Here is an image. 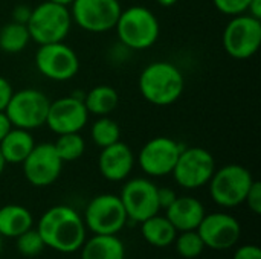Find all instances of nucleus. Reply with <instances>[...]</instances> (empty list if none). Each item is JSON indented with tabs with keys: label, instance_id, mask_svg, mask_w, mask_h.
I'll return each instance as SVG.
<instances>
[{
	"label": "nucleus",
	"instance_id": "nucleus-17",
	"mask_svg": "<svg viewBox=\"0 0 261 259\" xmlns=\"http://www.w3.org/2000/svg\"><path fill=\"white\" fill-rule=\"evenodd\" d=\"M135 166V156L132 148L118 140L106 148H101L98 168L101 176L109 182L125 180Z\"/></svg>",
	"mask_w": 261,
	"mask_h": 259
},
{
	"label": "nucleus",
	"instance_id": "nucleus-40",
	"mask_svg": "<svg viewBox=\"0 0 261 259\" xmlns=\"http://www.w3.org/2000/svg\"><path fill=\"white\" fill-rule=\"evenodd\" d=\"M2 238H3V237L0 235V252H2Z\"/></svg>",
	"mask_w": 261,
	"mask_h": 259
},
{
	"label": "nucleus",
	"instance_id": "nucleus-35",
	"mask_svg": "<svg viewBox=\"0 0 261 259\" xmlns=\"http://www.w3.org/2000/svg\"><path fill=\"white\" fill-rule=\"evenodd\" d=\"M11 128H12V124H11L9 118L6 116L5 111H0V140L9 133Z\"/></svg>",
	"mask_w": 261,
	"mask_h": 259
},
{
	"label": "nucleus",
	"instance_id": "nucleus-31",
	"mask_svg": "<svg viewBox=\"0 0 261 259\" xmlns=\"http://www.w3.org/2000/svg\"><path fill=\"white\" fill-rule=\"evenodd\" d=\"M232 259H261V250L258 246L246 244L236 250Z\"/></svg>",
	"mask_w": 261,
	"mask_h": 259
},
{
	"label": "nucleus",
	"instance_id": "nucleus-5",
	"mask_svg": "<svg viewBox=\"0 0 261 259\" xmlns=\"http://www.w3.org/2000/svg\"><path fill=\"white\" fill-rule=\"evenodd\" d=\"M252 183L254 177L251 171L237 163L216 169L208 182L211 198L222 208H237L245 203Z\"/></svg>",
	"mask_w": 261,
	"mask_h": 259
},
{
	"label": "nucleus",
	"instance_id": "nucleus-18",
	"mask_svg": "<svg viewBox=\"0 0 261 259\" xmlns=\"http://www.w3.org/2000/svg\"><path fill=\"white\" fill-rule=\"evenodd\" d=\"M165 217L177 232L196 231L205 217L203 205L194 197H176V200L165 209Z\"/></svg>",
	"mask_w": 261,
	"mask_h": 259
},
{
	"label": "nucleus",
	"instance_id": "nucleus-26",
	"mask_svg": "<svg viewBox=\"0 0 261 259\" xmlns=\"http://www.w3.org/2000/svg\"><path fill=\"white\" fill-rule=\"evenodd\" d=\"M57 154L60 156V159L64 162H73L78 160L86 150V142L83 139V136H80V133H66V134H60L57 142L54 143Z\"/></svg>",
	"mask_w": 261,
	"mask_h": 259
},
{
	"label": "nucleus",
	"instance_id": "nucleus-27",
	"mask_svg": "<svg viewBox=\"0 0 261 259\" xmlns=\"http://www.w3.org/2000/svg\"><path fill=\"white\" fill-rule=\"evenodd\" d=\"M174 243H176V250L182 258H197L205 250V244H203L200 235L197 234V231L182 232L179 237H176Z\"/></svg>",
	"mask_w": 261,
	"mask_h": 259
},
{
	"label": "nucleus",
	"instance_id": "nucleus-3",
	"mask_svg": "<svg viewBox=\"0 0 261 259\" xmlns=\"http://www.w3.org/2000/svg\"><path fill=\"white\" fill-rule=\"evenodd\" d=\"M115 29L119 41L132 50L151 47L158 41L161 32L156 15L145 6H130L122 9Z\"/></svg>",
	"mask_w": 261,
	"mask_h": 259
},
{
	"label": "nucleus",
	"instance_id": "nucleus-16",
	"mask_svg": "<svg viewBox=\"0 0 261 259\" xmlns=\"http://www.w3.org/2000/svg\"><path fill=\"white\" fill-rule=\"evenodd\" d=\"M205 247L213 250H228L237 244L242 235V226L232 215L216 212L203 217L196 229Z\"/></svg>",
	"mask_w": 261,
	"mask_h": 259
},
{
	"label": "nucleus",
	"instance_id": "nucleus-1",
	"mask_svg": "<svg viewBox=\"0 0 261 259\" xmlns=\"http://www.w3.org/2000/svg\"><path fill=\"white\" fill-rule=\"evenodd\" d=\"M46 247L60 253L78 252L86 241V224L75 209L58 205L47 209L37 227Z\"/></svg>",
	"mask_w": 261,
	"mask_h": 259
},
{
	"label": "nucleus",
	"instance_id": "nucleus-39",
	"mask_svg": "<svg viewBox=\"0 0 261 259\" xmlns=\"http://www.w3.org/2000/svg\"><path fill=\"white\" fill-rule=\"evenodd\" d=\"M6 162H5V159H3V156H2V153H0V176H2V172L5 171V168H6Z\"/></svg>",
	"mask_w": 261,
	"mask_h": 259
},
{
	"label": "nucleus",
	"instance_id": "nucleus-29",
	"mask_svg": "<svg viewBox=\"0 0 261 259\" xmlns=\"http://www.w3.org/2000/svg\"><path fill=\"white\" fill-rule=\"evenodd\" d=\"M214 6L217 8V11H220L225 15L234 17V15H240V14H246L248 6L251 3V0H213Z\"/></svg>",
	"mask_w": 261,
	"mask_h": 259
},
{
	"label": "nucleus",
	"instance_id": "nucleus-7",
	"mask_svg": "<svg viewBox=\"0 0 261 259\" xmlns=\"http://www.w3.org/2000/svg\"><path fill=\"white\" fill-rule=\"evenodd\" d=\"M86 229L93 235H116L127 224V214L118 195L101 194L90 200L84 211Z\"/></svg>",
	"mask_w": 261,
	"mask_h": 259
},
{
	"label": "nucleus",
	"instance_id": "nucleus-32",
	"mask_svg": "<svg viewBox=\"0 0 261 259\" xmlns=\"http://www.w3.org/2000/svg\"><path fill=\"white\" fill-rule=\"evenodd\" d=\"M12 93H14V90H12V85L9 84V81L5 79L3 76H0V111H5Z\"/></svg>",
	"mask_w": 261,
	"mask_h": 259
},
{
	"label": "nucleus",
	"instance_id": "nucleus-37",
	"mask_svg": "<svg viewBox=\"0 0 261 259\" xmlns=\"http://www.w3.org/2000/svg\"><path fill=\"white\" fill-rule=\"evenodd\" d=\"M161 6H164V8H170V6H173V5H176L179 0H156Z\"/></svg>",
	"mask_w": 261,
	"mask_h": 259
},
{
	"label": "nucleus",
	"instance_id": "nucleus-20",
	"mask_svg": "<svg viewBox=\"0 0 261 259\" xmlns=\"http://www.w3.org/2000/svg\"><path fill=\"white\" fill-rule=\"evenodd\" d=\"M35 147L34 137L28 130L12 127L9 133L0 140V153L6 163H23Z\"/></svg>",
	"mask_w": 261,
	"mask_h": 259
},
{
	"label": "nucleus",
	"instance_id": "nucleus-12",
	"mask_svg": "<svg viewBox=\"0 0 261 259\" xmlns=\"http://www.w3.org/2000/svg\"><path fill=\"white\" fill-rule=\"evenodd\" d=\"M119 198L125 209L127 218L136 223H142L161 211L158 202V186L148 179L138 177L128 180L122 186Z\"/></svg>",
	"mask_w": 261,
	"mask_h": 259
},
{
	"label": "nucleus",
	"instance_id": "nucleus-15",
	"mask_svg": "<svg viewBox=\"0 0 261 259\" xmlns=\"http://www.w3.org/2000/svg\"><path fill=\"white\" fill-rule=\"evenodd\" d=\"M89 119V111L78 96H66L50 101L46 124L55 134L80 133Z\"/></svg>",
	"mask_w": 261,
	"mask_h": 259
},
{
	"label": "nucleus",
	"instance_id": "nucleus-34",
	"mask_svg": "<svg viewBox=\"0 0 261 259\" xmlns=\"http://www.w3.org/2000/svg\"><path fill=\"white\" fill-rule=\"evenodd\" d=\"M31 12L32 9L26 5H18L14 8L12 11V21H17V23H21V24H26L29 17H31Z\"/></svg>",
	"mask_w": 261,
	"mask_h": 259
},
{
	"label": "nucleus",
	"instance_id": "nucleus-19",
	"mask_svg": "<svg viewBox=\"0 0 261 259\" xmlns=\"http://www.w3.org/2000/svg\"><path fill=\"white\" fill-rule=\"evenodd\" d=\"M80 250L81 259H125V247L116 235H93Z\"/></svg>",
	"mask_w": 261,
	"mask_h": 259
},
{
	"label": "nucleus",
	"instance_id": "nucleus-36",
	"mask_svg": "<svg viewBox=\"0 0 261 259\" xmlns=\"http://www.w3.org/2000/svg\"><path fill=\"white\" fill-rule=\"evenodd\" d=\"M246 12H248V15H251L257 20H261V0H251Z\"/></svg>",
	"mask_w": 261,
	"mask_h": 259
},
{
	"label": "nucleus",
	"instance_id": "nucleus-2",
	"mask_svg": "<svg viewBox=\"0 0 261 259\" xmlns=\"http://www.w3.org/2000/svg\"><path fill=\"white\" fill-rule=\"evenodd\" d=\"M185 79L179 67L168 61H154L139 75V90L144 99L158 107L174 104L184 93Z\"/></svg>",
	"mask_w": 261,
	"mask_h": 259
},
{
	"label": "nucleus",
	"instance_id": "nucleus-11",
	"mask_svg": "<svg viewBox=\"0 0 261 259\" xmlns=\"http://www.w3.org/2000/svg\"><path fill=\"white\" fill-rule=\"evenodd\" d=\"M38 72L52 81H69L80 69L78 55L64 41L41 44L35 53Z\"/></svg>",
	"mask_w": 261,
	"mask_h": 259
},
{
	"label": "nucleus",
	"instance_id": "nucleus-25",
	"mask_svg": "<svg viewBox=\"0 0 261 259\" xmlns=\"http://www.w3.org/2000/svg\"><path fill=\"white\" fill-rule=\"evenodd\" d=\"M90 136L96 147L106 148V147L121 140V128L109 116H99V119L95 121V124L92 125Z\"/></svg>",
	"mask_w": 261,
	"mask_h": 259
},
{
	"label": "nucleus",
	"instance_id": "nucleus-4",
	"mask_svg": "<svg viewBox=\"0 0 261 259\" xmlns=\"http://www.w3.org/2000/svg\"><path fill=\"white\" fill-rule=\"evenodd\" d=\"M31 40L41 44L64 41L72 26V15L67 6L54 2H43L35 6L26 23Z\"/></svg>",
	"mask_w": 261,
	"mask_h": 259
},
{
	"label": "nucleus",
	"instance_id": "nucleus-13",
	"mask_svg": "<svg viewBox=\"0 0 261 259\" xmlns=\"http://www.w3.org/2000/svg\"><path fill=\"white\" fill-rule=\"evenodd\" d=\"M24 179L37 188H44L57 182L63 169V160L55 151L54 143H38L23 160Z\"/></svg>",
	"mask_w": 261,
	"mask_h": 259
},
{
	"label": "nucleus",
	"instance_id": "nucleus-38",
	"mask_svg": "<svg viewBox=\"0 0 261 259\" xmlns=\"http://www.w3.org/2000/svg\"><path fill=\"white\" fill-rule=\"evenodd\" d=\"M47 2H54V3H58V5H64V6H70V3L73 0H47Z\"/></svg>",
	"mask_w": 261,
	"mask_h": 259
},
{
	"label": "nucleus",
	"instance_id": "nucleus-22",
	"mask_svg": "<svg viewBox=\"0 0 261 259\" xmlns=\"http://www.w3.org/2000/svg\"><path fill=\"white\" fill-rule=\"evenodd\" d=\"M141 224H142L141 232L144 240L154 247H167L173 244L177 237V231L170 223V220L159 214L147 218Z\"/></svg>",
	"mask_w": 261,
	"mask_h": 259
},
{
	"label": "nucleus",
	"instance_id": "nucleus-30",
	"mask_svg": "<svg viewBox=\"0 0 261 259\" xmlns=\"http://www.w3.org/2000/svg\"><path fill=\"white\" fill-rule=\"evenodd\" d=\"M245 203L248 205V208L255 214L260 215L261 214V183L254 180L252 186L248 191V195L245 198Z\"/></svg>",
	"mask_w": 261,
	"mask_h": 259
},
{
	"label": "nucleus",
	"instance_id": "nucleus-28",
	"mask_svg": "<svg viewBox=\"0 0 261 259\" xmlns=\"http://www.w3.org/2000/svg\"><path fill=\"white\" fill-rule=\"evenodd\" d=\"M15 247L23 256L32 258V256L40 255L44 250L46 244L41 240L38 231L31 227L29 231H26V232L20 234L18 237H15Z\"/></svg>",
	"mask_w": 261,
	"mask_h": 259
},
{
	"label": "nucleus",
	"instance_id": "nucleus-14",
	"mask_svg": "<svg viewBox=\"0 0 261 259\" xmlns=\"http://www.w3.org/2000/svg\"><path fill=\"white\" fill-rule=\"evenodd\" d=\"M182 147L171 137L159 136L148 140L139 153V166L150 177H164L173 172Z\"/></svg>",
	"mask_w": 261,
	"mask_h": 259
},
{
	"label": "nucleus",
	"instance_id": "nucleus-9",
	"mask_svg": "<svg viewBox=\"0 0 261 259\" xmlns=\"http://www.w3.org/2000/svg\"><path fill=\"white\" fill-rule=\"evenodd\" d=\"M214 171L216 162L213 154L205 148L191 147L182 148L171 174L180 188L197 189L208 185Z\"/></svg>",
	"mask_w": 261,
	"mask_h": 259
},
{
	"label": "nucleus",
	"instance_id": "nucleus-33",
	"mask_svg": "<svg viewBox=\"0 0 261 259\" xmlns=\"http://www.w3.org/2000/svg\"><path fill=\"white\" fill-rule=\"evenodd\" d=\"M176 192L171 188H158V202L161 209H167L174 200H176Z\"/></svg>",
	"mask_w": 261,
	"mask_h": 259
},
{
	"label": "nucleus",
	"instance_id": "nucleus-24",
	"mask_svg": "<svg viewBox=\"0 0 261 259\" xmlns=\"http://www.w3.org/2000/svg\"><path fill=\"white\" fill-rule=\"evenodd\" d=\"M31 40L26 24L11 21L0 29V49L6 53H18L26 49Z\"/></svg>",
	"mask_w": 261,
	"mask_h": 259
},
{
	"label": "nucleus",
	"instance_id": "nucleus-23",
	"mask_svg": "<svg viewBox=\"0 0 261 259\" xmlns=\"http://www.w3.org/2000/svg\"><path fill=\"white\" fill-rule=\"evenodd\" d=\"M83 102L89 114L109 116L118 107L119 96L118 92L110 85H96L83 98Z\"/></svg>",
	"mask_w": 261,
	"mask_h": 259
},
{
	"label": "nucleus",
	"instance_id": "nucleus-21",
	"mask_svg": "<svg viewBox=\"0 0 261 259\" xmlns=\"http://www.w3.org/2000/svg\"><path fill=\"white\" fill-rule=\"evenodd\" d=\"M34 224L29 209L20 205H6L0 208V235L6 238H15L20 234L29 231Z\"/></svg>",
	"mask_w": 261,
	"mask_h": 259
},
{
	"label": "nucleus",
	"instance_id": "nucleus-6",
	"mask_svg": "<svg viewBox=\"0 0 261 259\" xmlns=\"http://www.w3.org/2000/svg\"><path fill=\"white\" fill-rule=\"evenodd\" d=\"M50 99L40 90L23 89L12 93L5 113L12 127L21 130H35L46 124Z\"/></svg>",
	"mask_w": 261,
	"mask_h": 259
},
{
	"label": "nucleus",
	"instance_id": "nucleus-8",
	"mask_svg": "<svg viewBox=\"0 0 261 259\" xmlns=\"http://www.w3.org/2000/svg\"><path fill=\"white\" fill-rule=\"evenodd\" d=\"M261 44V20L248 14L234 15L223 31V47L236 60L254 56Z\"/></svg>",
	"mask_w": 261,
	"mask_h": 259
},
{
	"label": "nucleus",
	"instance_id": "nucleus-10",
	"mask_svg": "<svg viewBox=\"0 0 261 259\" xmlns=\"http://www.w3.org/2000/svg\"><path fill=\"white\" fill-rule=\"evenodd\" d=\"M70 6L72 21L92 34L115 29L122 11L118 0H73Z\"/></svg>",
	"mask_w": 261,
	"mask_h": 259
}]
</instances>
